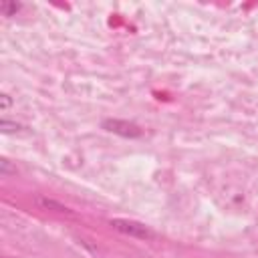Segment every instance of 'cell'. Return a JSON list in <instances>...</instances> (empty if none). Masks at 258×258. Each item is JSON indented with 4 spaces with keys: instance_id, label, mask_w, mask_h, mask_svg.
<instances>
[{
    "instance_id": "obj_2",
    "label": "cell",
    "mask_w": 258,
    "mask_h": 258,
    "mask_svg": "<svg viewBox=\"0 0 258 258\" xmlns=\"http://www.w3.org/2000/svg\"><path fill=\"white\" fill-rule=\"evenodd\" d=\"M103 129H107L109 133H115V135H121V137H141V127L131 123V121H125V119H105L103 121Z\"/></svg>"
},
{
    "instance_id": "obj_6",
    "label": "cell",
    "mask_w": 258,
    "mask_h": 258,
    "mask_svg": "<svg viewBox=\"0 0 258 258\" xmlns=\"http://www.w3.org/2000/svg\"><path fill=\"white\" fill-rule=\"evenodd\" d=\"M0 167H2V173H8V171H16V169H12V167L8 165V161H6V159H2V161H0Z\"/></svg>"
},
{
    "instance_id": "obj_4",
    "label": "cell",
    "mask_w": 258,
    "mask_h": 258,
    "mask_svg": "<svg viewBox=\"0 0 258 258\" xmlns=\"http://www.w3.org/2000/svg\"><path fill=\"white\" fill-rule=\"evenodd\" d=\"M20 8H22L20 2H2V4H0V10H2L4 16H14Z\"/></svg>"
},
{
    "instance_id": "obj_7",
    "label": "cell",
    "mask_w": 258,
    "mask_h": 258,
    "mask_svg": "<svg viewBox=\"0 0 258 258\" xmlns=\"http://www.w3.org/2000/svg\"><path fill=\"white\" fill-rule=\"evenodd\" d=\"M0 99H2V109H8L10 107V97L8 95H2Z\"/></svg>"
},
{
    "instance_id": "obj_1",
    "label": "cell",
    "mask_w": 258,
    "mask_h": 258,
    "mask_svg": "<svg viewBox=\"0 0 258 258\" xmlns=\"http://www.w3.org/2000/svg\"><path fill=\"white\" fill-rule=\"evenodd\" d=\"M111 228L125 234V236H131V238H139V240H153L155 238V232L141 224V222H135V220H125V218H115L111 220Z\"/></svg>"
},
{
    "instance_id": "obj_5",
    "label": "cell",
    "mask_w": 258,
    "mask_h": 258,
    "mask_svg": "<svg viewBox=\"0 0 258 258\" xmlns=\"http://www.w3.org/2000/svg\"><path fill=\"white\" fill-rule=\"evenodd\" d=\"M0 129H2L4 133H12V131H18V129H20V125H18V123H10V121L2 119V121H0Z\"/></svg>"
},
{
    "instance_id": "obj_3",
    "label": "cell",
    "mask_w": 258,
    "mask_h": 258,
    "mask_svg": "<svg viewBox=\"0 0 258 258\" xmlns=\"http://www.w3.org/2000/svg\"><path fill=\"white\" fill-rule=\"evenodd\" d=\"M36 204H38L40 208H44V210H54V212H58V214H73L67 206H62V204H58V202H54V200L42 198V196H36Z\"/></svg>"
}]
</instances>
